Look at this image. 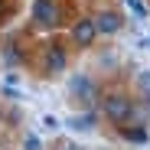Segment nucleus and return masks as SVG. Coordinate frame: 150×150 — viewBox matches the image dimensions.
I'll use <instances>...</instances> for the list:
<instances>
[{"instance_id": "1", "label": "nucleus", "mask_w": 150, "mask_h": 150, "mask_svg": "<svg viewBox=\"0 0 150 150\" xmlns=\"http://www.w3.org/2000/svg\"><path fill=\"white\" fill-rule=\"evenodd\" d=\"M101 111H105V117H111L114 124H131V121H140L137 117V108H134V101L127 95H121V91H111V95H105V101H101Z\"/></svg>"}, {"instance_id": "2", "label": "nucleus", "mask_w": 150, "mask_h": 150, "mask_svg": "<svg viewBox=\"0 0 150 150\" xmlns=\"http://www.w3.org/2000/svg\"><path fill=\"white\" fill-rule=\"evenodd\" d=\"M33 23L42 30H56L59 26V7L56 0H33Z\"/></svg>"}, {"instance_id": "3", "label": "nucleus", "mask_w": 150, "mask_h": 150, "mask_svg": "<svg viewBox=\"0 0 150 150\" xmlns=\"http://www.w3.org/2000/svg\"><path fill=\"white\" fill-rule=\"evenodd\" d=\"M72 42L75 46H91L95 39H98V30H95V20L91 16H79V20H75L72 23Z\"/></svg>"}, {"instance_id": "4", "label": "nucleus", "mask_w": 150, "mask_h": 150, "mask_svg": "<svg viewBox=\"0 0 150 150\" xmlns=\"http://www.w3.org/2000/svg\"><path fill=\"white\" fill-rule=\"evenodd\" d=\"M91 20H95L98 36H114V33L124 26V16H121V13H114V10H101V13L91 16Z\"/></svg>"}, {"instance_id": "5", "label": "nucleus", "mask_w": 150, "mask_h": 150, "mask_svg": "<svg viewBox=\"0 0 150 150\" xmlns=\"http://www.w3.org/2000/svg\"><path fill=\"white\" fill-rule=\"evenodd\" d=\"M42 62L49 65V72H62V69L69 65V56H65V49H62L59 42H49L46 52H42Z\"/></svg>"}, {"instance_id": "6", "label": "nucleus", "mask_w": 150, "mask_h": 150, "mask_svg": "<svg viewBox=\"0 0 150 150\" xmlns=\"http://www.w3.org/2000/svg\"><path fill=\"white\" fill-rule=\"evenodd\" d=\"M69 91H75V95H79V98H85V101H88V98H91V91H95V85H91V79H88V75H72V82H69Z\"/></svg>"}, {"instance_id": "7", "label": "nucleus", "mask_w": 150, "mask_h": 150, "mask_svg": "<svg viewBox=\"0 0 150 150\" xmlns=\"http://www.w3.org/2000/svg\"><path fill=\"white\" fill-rule=\"evenodd\" d=\"M69 127H72V131H91V127H95V114H91V111H85V114L69 117Z\"/></svg>"}, {"instance_id": "8", "label": "nucleus", "mask_w": 150, "mask_h": 150, "mask_svg": "<svg viewBox=\"0 0 150 150\" xmlns=\"http://www.w3.org/2000/svg\"><path fill=\"white\" fill-rule=\"evenodd\" d=\"M121 137L131 140V144H147V131H144V127H131V124L121 127Z\"/></svg>"}, {"instance_id": "9", "label": "nucleus", "mask_w": 150, "mask_h": 150, "mask_svg": "<svg viewBox=\"0 0 150 150\" xmlns=\"http://www.w3.org/2000/svg\"><path fill=\"white\" fill-rule=\"evenodd\" d=\"M124 7H127V10H131L137 20H144V16H147V7L140 4V0H124Z\"/></svg>"}, {"instance_id": "10", "label": "nucleus", "mask_w": 150, "mask_h": 150, "mask_svg": "<svg viewBox=\"0 0 150 150\" xmlns=\"http://www.w3.org/2000/svg\"><path fill=\"white\" fill-rule=\"evenodd\" d=\"M23 150H42L39 137H36V134H26V137H23Z\"/></svg>"}, {"instance_id": "11", "label": "nucleus", "mask_w": 150, "mask_h": 150, "mask_svg": "<svg viewBox=\"0 0 150 150\" xmlns=\"http://www.w3.org/2000/svg\"><path fill=\"white\" fill-rule=\"evenodd\" d=\"M137 85H140V88H144V95L150 98V72H140V75H137Z\"/></svg>"}, {"instance_id": "12", "label": "nucleus", "mask_w": 150, "mask_h": 150, "mask_svg": "<svg viewBox=\"0 0 150 150\" xmlns=\"http://www.w3.org/2000/svg\"><path fill=\"white\" fill-rule=\"evenodd\" d=\"M56 124H59V121H56L52 114H46V117H42V127H49V131H52V127H56Z\"/></svg>"}, {"instance_id": "13", "label": "nucleus", "mask_w": 150, "mask_h": 150, "mask_svg": "<svg viewBox=\"0 0 150 150\" xmlns=\"http://www.w3.org/2000/svg\"><path fill=\"white\" fill-rule=\"evenodd\" d=\"M10 13V0H0V16H7Z\"/></svg>"}, {"instance_id": "14", "label": "nucleus", "mask_w": 150, "mask_h": 150, "mask_svg": "<svg viewBox=\"0 0 150 150\" xmlns=\"http://www.w3.org/2000/svg\"><path fill=\"white\" fill-rule=\"evenodd\" d=\"M56 150H79L75 144H62V147H56Z\"/></svg>"}, {"instance_id": "15", "label": "nucleus", "mask_w": 150, "mask_h": 150, "mask_svg": "<svg viewBox=\"0 0 150 150\" xmlns=\"http://www.w3.org/2000/svg\"><path fill=\"white\" fill-rule=\"evenodd\" d=\"M147 46H150V36H147Z\"/></svg>"}]
</instances>
